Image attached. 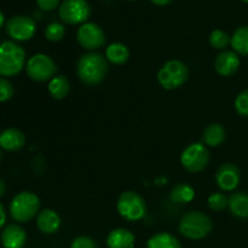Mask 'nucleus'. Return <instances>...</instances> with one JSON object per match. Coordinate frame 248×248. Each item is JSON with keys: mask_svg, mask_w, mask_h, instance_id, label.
<instances>
[{"mask_svg": "<svg viewBox=\"0 0 248 248\" xmlns=\"http://www.w3.org/2000/svg\"><path fill=\"white\" fill-rule=\"evenodd\" d=\"M77 72L84 84L90 86L99 84L108 72L107 58L98 52L86 53L78 62Z\"/></svg>", "mask_w": 248, "mask_h": 248, "instance_id": "f257e3e1", "label": "nucleus"}, {"mask_svg": "<svg viewBox=\"0 0 248 248\" xmlns=\"http://www.w3.org/2000/svg\"><path fill=\"white\" fill-rule=\"evenodd\" d=\"M26 63V51L15 41L0 44V77H15Z\"/></svg>", "mask_w": 248, "mask_h": 248, "instance_id": "f03ea898", "label": "nucleus"}, {"mask_svg": "<svg viewBox=\"0 0 248 248\" xmlns=\"http://www.w3.org/2000/svg\"><path fill=\"white\" fill-rule=\"evenodd\" d=\"M179 232L189 240H201L212 232V220L200 211L186 213L179 220Z\"/></svg>", "mask_w": 248, "mask_h": 248, "instance_id": "7ed1b4c3", "label": "nucleus"}, {"mask_svg": "<svg viewBox=\"0 0 248 248\" xmlns=\"http://www.w3.org/2000/svg\"><path fill=\"white\" fill-rule=\"evenodd\" d=\"M40 200L38 195L31 191L18 193L10 202V216L15 222L27 223L38 216Z\"/></svg>", "mask_w": 248, "mask_h": 248, "instance_id": "20e7f679", "label": "nucleus"}, {"mask_svg": "<svg viewBox=\"0 0 248 248\" xmlns=\"http://www.w3.org/2000/svg\"><path fill=\"white\" fill-rule=\"evenodd\" d=\"M118 212L127 222H138L147 212V206L140 194L135 191H125L121 194L116 203Z\"/></svg>", "mask_w": 248, "mask_h": 248, "instance_id": "39448f33", "label": "nucleus"}, {"mask_svg": "<svg viewBox=\"0 0 248 248\" xmlns=\"http://www.w3.org/2000/svg\"><path fill=\"white\" fill-rule=\"evenodd\" d=\"M58 15L65 24H84L91 16V6L86 0H63L58 7Z\"/></svg>", "mask_w": 248, "mask_h": 248, "instance_id": "423d86ee", "label": "nucleus"}, {"mask_svg": "<svg viewBox=\"0 0 248 248\" xmlns=\"http://www.w3.org/2000/svg\"><path fill=\"white\" fill-rule=\"evenodd\" d=\"M188 75V68L183 62L172 60L159 70L157 80L165 90H176L186 81Z\"/></svg>", "mask_w": 248, "mask_h": 248, "instance_id": "0eeeda50", "label": "nucleus"}, {"mask_svg": "<svg viewBox=\"0 0 248 248\" xmlns=\"http://www.w3.org/2000/svg\"><path fill=\"white\" fill-rule=\"evenodd\" d=\"M27 75L31 80L38 82L48 81L53 79L57 73V65L55 61L47 55L38 53V55L31 56L26 64Z\"/></svg>", "mask_w": 248, "mask_h": 248, "instance_id": "6e6552de", "label": "nucleus"}, {"mask_svg": "<svg viewBox=\"0 0 248 248\" xmlns=\"http://www.w3.org/2000/svg\"><path fill=\"white\" fill-rule=\"evenodd\" d=\"M181 162L186 171L196 173L206 169L210 162V153L202 143H193L183 150Z\"/></svg>", "mask_w": 248, "mask_h": 248, "instance_id": "1a4fd4ad", "label": "nucleus"}, {"mask_svg": "<svg viewBox=\"0 0 248 248\" xmlns=\"http://www.w3.org/2000/svg\"><path fill=\"white\" fill-rule=\"evenodd\" d=\"M7 35L16 41H27L35 34L36 23L33 18L23 15L11 17L5 24Z\"/></svg>", "mask_w": 248, "mask_h": 248, "instance_id": "9d476101", "label": "nucleus"}, {"mask_svg": "<svg viewBox=\"0 0 248 248\" xmlns=\"http://www.w3.org/2000/svg\"><path fill=\"white\" fill-rule=\"evenodd\" d=\"M77 39L80 45L86 50H97L106 43V34L98 24L86 22L78 29Z\"/></svg>", "mask_w": 248, "mask_h": 248, "instance_id": "9b49d317", "label": "nucleus"}, {"mask_svg": "<svg viewBox=\"0 0 248 248\" xmlns=\"http://www.w3.org/2000/svg\"><path fill=\"white\" fill-rule=\"evenodd\" d=\"M241 179V173L236 165L232 162L222 165L216 173L218 186L224 191H232L237 188Z\"/></svg>", "mask_w": 248, "mask_h": 248, "instance_id": "f8f14e48", "label": "nucleus"}, {"mask_svg": "<svg viewBox=\"0 0 248 248\" xmlns=\"http://www.w3.org/2000/svg\"><path fill=\"white\" fill-rule=\"evenodd\" d=\"M0 241L4 248H23L27 242L26 230L18 224H9L1 232Z\"/></svg>", "mask_w": 248, "mask_h": 248, "instance_id": "ddd939ff", "label": "nucleus"}, {"mask_svg": "<svg viewBox=\"0 0 248 248\" xmlns=\"http://www.w3.org/2000/svg\"><path fill=\"white\" fill-rule=\"evenodd\" d=\"M240 67V58L236 52L232 51H222L217 56L215 68L220 77H232L237 72Z\"/></svg>", "mask_w": 248, "mask_h": 248, "instance_id": "4468645a", "label": "nucleus"}, {"mask_svg": "<svg viewBox=\"0 0 248 248\" xmlns=\"http://www.w3.org/2000/svg\"><path fill=\"white\" fill-rule=\"evenodd\" d=\"M26 144V136L17 128H7L0 133V147L7 152H18Z\"/></svg>", "mask_w": 248, "mask_h": 248, "instance_id": "2eb2a0df", "label": "nucleus"}, {"mask_svg": "<svg viewBox=\"0 0 248 248\" xmlns=\"http://www.w3.org/2000/svg\"><path fill=\"white\" fill-rule=\"evenodd\" d=\"M36 227L44 234H55L61 227V218L56 211L46 208L40 211L36 217Z\"/></svg>", "mask_w": 248, "mask_h": 248, "instance_id": "dca6fc26", "label": "nucleus"}, {"mask_svg": "<svg viewBox=\"0 0 248 248\" xmlns=\"http://www.w3.org/2000/svg\"><path fill=\"white\" fill-rule=\"evenodd\" d=\"M108 248H133L135 246V235L127 229L118 228L109 232L107 237Z\"/></svg>", "mask_w": 248, "mask_h": 248, "instance_id": "f3484780", "label": "nucleus"}, {"mask_svg": "<svg viewBox=\"0 0 248 248\" xmlns=\"http://www.w3.org/2000/svg\"><path fill=\"white\" fill-rule=\"evenodd\" d=\"M106 58L113 64H125L130 58V50L125 44L113 43L107 47Z\"/></svg>", "mask_w": 248, "mask_h": 248, "instance_id": "a211bd4d", "label": "nucleus"}, {"mask_svg": "<svg viewBox=\"0 0 248 248\" xmlns=\"http://www.w3.org/2000/svg\"><path fill=\"white\" fill-rule=\"evenodd\" d=\"M230 212L237 218H248V194L234 193L229 198Z\"/></svg>", "mask_w": 248, "mask_h": 248, "instance_id": "6ab92c4d", "label": "nucleus"}, {"mask_svg": "<svg viewBox=\"0 0 248 248\" xmlns=\"http://www.w3.org/2000/svg\"><path fill=\"white\" fill-rule=\"evenodd\" d=\"M203 142L210 147H218L225 140V130L220 124H211L203 131Z\"/></svg>", "mask_w": 248, "mask_h": 248, "instance_id": "aec40b11", "label": "nucleus"}, {"mask_svg": "<svg viewBox=\"0 0 248 248\" xmlns=\"http://www.w3.org/2000/svg\"><path fill=\"white\" fill-rule=\"evenodd\" d=\"M147 248H182L177 237L169 232H159L148 240Z\"/></svg>", "mask_w": 248, "mask_h": 248, "instance_id": "412c9836", "label": "nucleus"}, {"mask_svg": "<svg viewBox=\"0 0 248 248\" xmlns=\"http://www.w3.org/2000/svg\"><path fill=\"white\" fill-rule=\"evenodd\" d=\"M230 45L239 55L248 56V26L240 27L234 31Z\"/></svg>", "mask_w": 248, "mask_h": 248, "instance_id": "4be33fe9", "label": "nucleus"}, {"mask_svg": "<svg viewBox=\"0 0 248 248\" xmlns=\"http://www.w3.org/2000/svg\"><path fill=\"white\" fill-rule=\"evenodd\" d=\"M69 81L64 75H56L48 82V92L56 99H63L69 93Z\"/></svg>", "mask_w": 248, "mask_h": 248, "instance_id": "5701e85b", "label": "nucleus"}, {"mask_svg": "<svg viewBox=\"0 0 248 248\" xmlns=\"http://www.w3.org/2000/svg\"><path fill=\"white\" fill-rule=\"evenodd\" d=\"M195 198V190L186 183H179L172 189L171 200L176 203H188Z\"/></svg>", "mask_w": 248, "mask_h": 248, "instance_id": "b1692460", "label": "nucleus"}, {"mask_svg": "<svg viewBox=\"0 0 248 248\" xmlns=\"http://www.w3.org/2000/svg\"><path fill=\"white\" fill-rule=\"evenodd\" d=\"M208 40H210L211 46L213 48H216V50H224L225 47L230 45L232 38H230V35L227 31H222V29H216V31L211 33Z\"/></svg>", "mask_w": 248, "mask_h": 248, "instance_id": "393cba45", "label": "nucleus"}, {"mask_svg": "<svg viewBox=\"0 0 248 248\" xmlns=\"http://www.w3.org/2000/svg\"><path fill=\"white\" fill-rule=\"evenodd\" d=\"M64 34H65L64 24L58 23V22H52V23H50L45 28V38L47 39L48 41H52V43L62 40Z\"/></svg>", "mask_w": 248, "mask_h": 248, "instance_id": "a878e982", "label": "nucleus"}, {"mask_svg": "<svg viewBox=\"0 0 248 248\" xmlns=\"http://www.w3.org/2000/svg\"><path fill=\"white\" fill-rule=\"evenodd\" d=\"M208 207L216 212H220V211L225 210L229 205V199L222 193H215L210 195L208 198Z\"/></svg>", "mask_w": 248, "mask_h": 248, "instance_id": "bb28decb", "label": "nucleus"}, {"mask_svg": "<svg viewBox=\"0 0 248 248\" xmlns=\"http://www.w3.org/2000/svg\"><path fill=\"white\" fill-rule=\"evenodd\" d=\"M15 93V87L12 82L6 78L0 77V102H6L12 98Z\"/></svg>", "mask_w": 248, "mask_h": 248, "instance_id": "cd10ccee", "label": "nucleus"}, {"mask_svg": "<svg viewBox=\"0 0 248 248\" xmlns=\"http://www.w3.org/2000/svg\"><path fill=\"white\" fill-rule=\"evenodd\" d=\"M235 109L241 116L248 118V89L242 91L235 99Z\"/></svg>", "mask_w": 248, "mask_h": 248, "instance_id": "c85d7f7f", "label": "nucleus"}, {"mask_svg": "<svg viewBox=\"0 0 248 248\" xmlns=\"http://www.w3.org/2000/svg\"><path fill=\"white\" fill-rule=\"evenodd\" d=\"M70 248H97V245L91 237L79 236L73 240Z\"/></svg>", "mask_w": 248, "mask_h": 248, "instance_id": "c756f323", "label": "nucleus"}, {"mask_svg": "<svg viewBox=\"0 0 248 248\" xmlns=\"http://www.w3.org/2000/svg\"><path fill=\"white\" fill-rule=\"evenodd\" d=\"M36 4L43 11H53L60 7V0H36Z\"/></svg>", "mask_w": 248, "mask_h": 248, "instance_id": "7c9ffc66", "label": "nucleus"}, {"mask_svg": "<svg viewBox=\"0 0 248 248\" xmlns=\"http://www.w3.org/2000/svg\"><path fill=\"white\" fill-rule=\"evenodd\" d=\"M5 222H6V212H5L4 206H2L1 202H0V229L4 227Z\"/></svg>", "mask_w": 248, "mask_h": 248, "instance_id": "2f4dec72", "label": "nucleus"}, {"mask_svg": "<svg viewBox=\"0 0 248 248\" xmlns=\"http://www.w3.org/2000/svg\"><path fill=\"white\" fill-rule=\"evenodd\" d=\"M150 1H152L153 4L157 5V6H165V5L170 4L172 0H150Z\"/></svg>", "mask_w": 248, "mask_h": 248, "instance_id": "473e14b6", "label": "nucleus"}, {"mask_svg": "<svg viewBox=\"0 0 248 248\" xmlns=\"http://www.w3.org/2000/svg\"><path fill=\"white\" fill-rule=\"evenodd\" d=\"M5 191H6V183H5L4 179L0 178V198L4 196Z\"/></svg>", "mask_w": 248, "mask_h": 248, "instance_id": "72a5a7b5", "label": "nucleus"}, {"mask_svg": "<svg viewBox=\"0 0 248 248\" xmlns=\"http://www.w3.org/2000/svg\"><path fill=\"white\" fill-rule=\"evenodd\" d=\"M4 23H5V16H4V14H2V12L0 11V28H1V27L4 26Z\"/></svg>", "mask_w": 248, "mask_h": 248, "instance_id": "f704fd0d", "label": "nucleus"}, {"mask_svg": "<svg viewBox=\"0 0 248 248\" xmlns=\"http://www.w3.org/2000/svg\"><path fill=\"white\" fill-rule=\"evenodd\" d=\"M241 1H244V2H248V0H241Z\"/></svg>", "mask_w": 248, "mask_h": 248, "instance_id": "c9c22d12", "label": "nucleus"}, {"mask_svg": "<svg viewBox=\"0 0 248 248\" xmlns=\"http://www.w3.org/2000/svg\"><path fill=\"white\" fill-rule=\"evenodd\" d=\"M0 160H1V150H0Z\"/></svg>", "mask_w": 248, "mask_h": 248, "instance_id": "e433bc0d", "label": "nucleus"}, {"mask_svg": "<svg viewBox=\"0 0 248 248\" xmlns=\"http://www.w3.org/2000/svg\"><path fill=\"white\" fill-rule=\"evenodd\" d=\"M130 1H133V0H130Z\"/></svg>", "mask_w": 248, "mask_h": 248, "instance_id": "4c0bfd02", "label": "nucleus"}]
</instances>
